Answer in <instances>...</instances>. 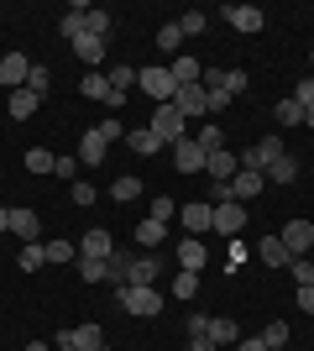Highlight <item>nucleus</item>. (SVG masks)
<instances>
[{"mask_svg":"<svg viewBox=\"0 0 314 351\" xmlns=\"http://www.w3.org/2000/svg\"><path fill=\"white\" fill-rule=\"evenodd\" d=\"M136 84H142V95H147L152 105H173V95H179V79H173V69H168V63L136 69Z\"/></svg>","mask_w":314,"mask_h":351,"instance_id":"1","label":"nucleus"},{"mask_svg":"<svg viewBox=\"0 0 314 351\" xmlns=\"http://www.w3.org/2000/svg\"><path fill=\"white\" fill-rule=\"evenodd\" d=\"M152 132H157V142H183L189 136V121L173 110V105H152V121H147Z\"/></svg>","mask_w":314,"mask_h":351,"instance_id":"2","label":"nucleus"},{"mask_svg":"<svg viewBox=\"0 0 314 351\" xmlns=\"http://www.w3.org/2000/svg\"><path fill=\"white\" fill-rule=\"evenodd\" d=\"M278 158H283V136H267V142H252L246 152H241V168H252V173H267Z\"/></svg>","mask_w":314,"mask_h":351,"instance_id":"3","label":"nucleus"},{"mask_svg":"<svg viewBox=\"0 0 314 351\" xmlns=\"http://www.w3.org/2000/svg\"><path fill=\"white\" fill-rule=\"evenodd\" d=\"M173 110H179L183 121L209 116V89H205V84H179V95H173Z\"/></svg>","mask_w":314,"mask_h":351,"instance_id":"4","label":"nucleus"},{"mask_svg":"<svg viewBox=\"0 0 314 351\" xmlns=\"http://www.w3.org/2000/svg\"><path fill=\"white\" fill-rule=\"evenodd\" d=\"M116 304L131 309V315H157V309H163V293L157 289H116Z\"/></svg>","mask_w":314,"mask_h":351,"instance_id":"5","label":"nucleus"},{"mask_svg":"<svg viewBox=\"0 0 314 351\" xmlns=\"http://www.w3.org/2000/svg\"><path fill=\"white\" fill-rule=\"evenodd\" d=\"M225 189H231V199H236V205H246V199H257V194L267 189V178L252 173V168H236V178H231Z\"/></svg>","mask_w":314,"mask_h":351,"instance_id":"6","label":"nucleus"},{"mask_svg":"<svg viewBox=\"0 0 314 351\" xmlns=\"http://www.w3.org/2000/svg\"><path fill=\"white\" fill-rule=\"evenodd\" d=\"M179 220L189 226V236H199V231H215V205H209V199H194V205H179Z\"/></svg>","mask_w":314,"mask_h":351,"instance_id":"7","label":"nucleus"},{"mask_svg":"<svg viewBox=\"0 0 314 351\" xmlns=\"http://www.w3.org/2000/svg\"><path fill=\"white\" fill-rule=\"evenodd\" d=\"M205 147L194 142V136H183V142H173V168H179V173H199V168H205Z\"/></svg>","mask_w":314,"mask_h":351,"instance_id":"8","label":"nucleus"},{"mask_svg":"<svg viewBox=\"0 0 314 351\" xmlns=\"http://www.w3.org/2000/svg\"><path fill=\"white\" fill-rule=\"evenodd\" d=\"M126 267V289H157V257H131Z\"/></svg>","mask_w":314,"mask_h":351,"instance_id":"9","label":"nucleus"},{"mask_svg":"<svg viewBox=\"0 0 314 351\" xmlns=\"http://www.w3.org/2000/svg\"><path fill=\"white\" fill-rule=\"evenodd\" d=\"M27 73H31L27 53H5V58H0V84L5 89H27Z\"/></svg>","mask_w":314,"mask_h":351,"instance_id":"10","label":"nucleus"},{"mask_svg":"<svg viewBox=\"0 0 314 351\" xmlns=\"http://www.w3.org/2000/svg\"><path fill=\"white\" fill-rule=\"evenodd\" d=\"M79 95H84V100H100V105H120V95L110 89V79H105L100 69H90V73H84V84H79Z\"/></svg>","mask_w":314,"mask_h":351,"instance_id":"11","label":"nucleus"},{"mask_svg":"<svg viewBox=\"0 0 314 351\" xmlns=\"http://www.w3.org/2000/svg\"><path fill=\"white\" fill-rule=\"evenodd\" d=\"M241 226H246V210H241L236 199L215 205V231H220V236H231V241H236V236H241Z\"/></svg>","mask_w":314,"mask_h":351,"instance_id":"12","label":"nucleus"},{"mask_svg":"<svg viewBox=\"0 0 314 351\" xmlns=\"http://www.w3.org/2000/svg\"><path fill=\"white\" fill-rule=\"evenodd\" d=\"M220 16H225V21H231L236 32H262V27H267V16L257 11V5H225Z\"/></svg>","mask_w":314,"mask_h":351,"instance_id":"13","label":"nucleus"},{"mask_svg":"<svg viewBox=\"0 0 314 351\" xmlns=\"http://www.w3.org/2000/svg\"><path fill=\"white\" fill-rule=\"evenodd\" d=\"M283 247L293 252V257H304V252L314 247V226H309V220H288V226H283Z\"/></svg>","mask_w":314,"mask_h":351,"instance_id":"14","label":"nucleus"},{"mask_svg":"<svg viewBox=\"0 0 314 351\" xmlns=\"http://www.w3.org/2000/svg\"><path fill=\"white\" fill-rule=\"evenodd\" d=\"M236 168H241V162H236V152H225V147L205 158V173L215 178V184H231V178H236Z\"/></svg>","mask_w":314,"mask_h":351,"instance_id":"15","label":"nucleus"},{"mask_svg":"<svg viewBox=\"0 0 314 351\" xmlns=\"http://www.w3.org/2000/svg\"><path fill=\"white\" fill-rule=\"evenodd\" d=\"M257 257H262L267 267H288L293 263V252L283 247V236H262V241H257Z\"/></svg>","mask_w":314,"mask_h":351,"instance_id":"16","label":"nucleus"},{"mask_svg":"<svg viewBox=\"0 0 314 351\" xmlns=\"http://www.w3.org/2000/svg\"><path fill=\"white\" fill-rule=\"evenodd\" d=\"M79 257H105V263H110V257H116V236L110 231H90L84 247H79Z\"/></svg>","mask_w":314,"mask_h":351,"instance_id":"17","label":"nucleus"},{"mask_svg":"<svg viewBox=\"0 0 314 351\" xmlns=\"http://www.w3.org/2000/svg\"><path fill=\"white\" fill-rule=\"evenodd\" d=\"M37 105H42V95H31V89H11L5 110H11V121H27V116H37Z\"/></svg>","mask_w":314,"mask_h":351,"instance_id":"18","label":"nucleus"},{"mask_svg":"<svg viewBox=\"0 0 314 351\" xmlns=\"http://www.w3.org/2000/svg\"><path fill=\"white\" fill-rule=\"evenodd\" d=\"M199 267H205V241L199 236L179 241V273H199Z\"/></svg>","mask_w":314,"mask_h":351,"instance_id":"19","label":"nucleus"},{"mask_svg":"<svg viewBox=\"0 0 314 351\" xmlns=\"http://www.w3.org/2000/svg\"><path fill=\"white\" fill-rule=\"evenodd\" d=\"M105 147H110V142H105L100 132H84V142H79V162H84V168H100V162H105Z\"/></svg>","mask_w":314,"mask_h":351,"instance_id":"20","label":"nucleus"},{"mask_svg":"<svg viewBox=\"0 0 314 351\" xmlns=\"http://www.w3.org/2000/svg\"><path fill=\"white\" fill-rule=\"evenodd\" d=\"M68 341H74V351H105V330L100 325H74Z\"/></svg>","mask_w":314,"mask_h":351,"instance_id":"21","label":"nucleus"},{"mask_svg":"<svg viewBox=\"0 0 314 351\" xmlns=\"http://www.w3.org/2000/svg\"><path fill=\"white\" fill-rule=\"evenodd\" d=\"M126 147H131L136 158H152V152H157V132H152V126H136V132H126Z\"/></svg>","mask_w":314,"mask_h":351,"instance_id":"22","label":"nucleus"},{"mask_svg":"<svg viewBox=\"0 0 314 351\" xmlns=\"http://www.w3.org/2000/svg\"><path fill=\"white\" fill-rule=\"evenodd\" d=\"M11 231L21 236V241H37V231H42V220L31 215V210H11Z\"/></svg>","mask_w":314,"mask_h":351,"instance_id":"23","label":"nucleus"},{"mask_svg":"<svg viewBox=\"0 0 314 351\" xmlns=\"http://www.w3.org/2000/svg\"><path fill=\"white\" fill-rule=\"evenodd\" d=\"M262 178H267V184H293V178H299V158H288V152H283V158L272 162Z\"/></svg>","mask_w":314,"mask_h":351,"instance_id":"24","label":"nucleus"},{"mask_svg":"<svg viewBox=\"0 0 314 351\" xmlns=\"http://www.w3.org/2000/svg\"><path fill=\"white\" fill-rule=\"evenodd\" d=\"M16 267H21V273L47 267V247H42V241H27V247H21V257H16Z\"/></svg>","mask_w":314,"mask_h":351,"instance_id":"25","label":"nucleus"},{"mask_svg":"<svg viewBox=\"0 0 314 351\" xmlns=\"http://www.w3.org/2000/svg\"><path fill=\"white\" fill-rule=\"evenodd\" d=\"M74 53L90 63V69H100V63H105V43H100V37H74Z\"/></svg>","mask_w":314,"mask_h":351,"instance_id":"26","label":"nucleus"},{"mask_svg":"<svg viewBox=\"0 0 314 351\" xmlns=\"http://www.w3.org/2000/svg\"><path fill=\"white\" fill-rule=\"evenodd\" d=\"M163 236H168V226L163 220H142V226H136V247H163Z\"/></svg>","mask_w":314,"mask_h":351,"instance_id":"27","label":"nucleus"},{"mask_svg":"<svg viewBox=\"0 0 314 351\" xmlns=\"http://www.w3.org/2000/svg\"><path fill=\"white\" fill-rule=\"evenodd\" d=\"M84 16H90V5H68V16L58 21V32L74 43V37H84Z\"/></svg>","mask_w":314,"mask_h":351,"instance_id":"28","label":"nucleus"},{"mask_svg":"<svg viewBox=\"0 0 314 351\" xmlns=\"http://www.w3.org/2000/svg\"><path fill=\"white\" fill-rule=\"evenodd\" d=\"M209 341H215V346H236L241 330H236L231 320H220V315H209Z\"/></svg>","mask_w":314,"mask_h":351,"instance_id":"29","label":"nucleus"},{"mask_svg":"<svg viewBox=\"0 0 314 351\" xmlns=\"http://www.w3.org/2000/svg\"><path fill=\"white\" fill-rule=\"evenodd\" d=\"M157 47H163L168 58H179V47H183V27H179V21H168V27H157Z\"/></svg>","mask_w":314,"mask_h":351,"instance_id":"30","label":"nucleus"},{"mask_svg":"<svg viewBox=\"0 0 314 351\" xmlns=\"http://www.w3.org/2000/svg\"><path fill=\"white\" fill-rule=\"evenodd\" d=\"M168 69H173V79H179V84H199V73H205V69H199V58H173Z\"/></svg>","mask_w":314,"mask_h":351,"instance_id":"31","label":"nucleus"},{"mask_svg":"<svg viewBox=\"0 0 314 351\" xmlns=\"http://www.w3.org/2000/svg\"><path fill=\"white\" fill-rule=\"evenodd\" d=\"M110 194H116L120 205H131V199H142V178H131V173L116 178V184H110Z\"/></svg>","mask_w":314,"mask_h":351,"instance_id":"32","label":"nucleus"},{"mask_svg":"<svg viewBox=\"0 0 314 351\" xmlns=\"http://www.w3.org/2000/svg\"><path fill=\"white\" fill-rule=\"evenodd\" d=\"M105 79H110V89H116V95H126V89L136 84V69H131V63H116V69L105 73Z\"/></svg>","mask_w":314,"mask_h":351,"instance_id":"33","label":"nucleus"},{"mask_svg":"<svg viewBox=\"0 0 314 351\" xmlns=\"http://www.w3.org/2000/svg\"><path fill=\"white\" fill-rule=\"evenodd\" d=\"M79 273H84L90 283H105L110 278V263H105V257H79Z\"/></svg>","mask_w":314,"mask_h":351,"instance_id":"34","label":"nucleus"},{"mask_svg":"<svg viewBox=\"0 0 314 351\" xmlns=\"http://www.w3.org/2000/svg\"><path fill=\"white\" fill-rule=\"evenodd\" d=\"M84 37H100L105 43V37H110V11H90L84 16Z\"/></svg>","mask_w":314,"mask_h":351,"instance_id":"35","label":"nucleus"},{"mask_svg":"<svg viewBox=\"0 0 314 351\" xmlns=\"http://www.w3.org/2000/svg\"><path fill=\"white\" fill-rule=\"evenodd\" d=\"M53 162H58V158H53L47 147H31V152H27V173H53Z\"/></svg>","mask_w":314,"mask_h":351,"instance_id":"36","label":"nucleus"},{"mask_svg":"<svg viewBox=\"0 0 314 351\" xmlns=\"http://www.w3.org/2000/svg\"><path fill=\"white\" fill-rule=\"evenodd\" d=\"M278 121H283V126H304V105L299 100H278Z\"/></svg>","mask_w":314,"mask_h":351,"instance_id":"37","label":"nucleus"},{"mask_svg":"<svg viewBox=\"0 0 314 351\" xmlns=\"http://www.w3.org/2000/svg\"><path fill=\"white\" fill-rule=\"evenodd\" d=\"M194 142L205 147V152H220V147H225V132H220V126H199V136H194Z\"/></svg>","mask_w":314,"mask_h":351,"instance_id":"38","label":"nucleus"},{"mask_svg":"<svg viewBox=\"0 0 314 351\" xmlns=\"http://www.w3.org/2000/svg\"><path fill=\"white\" fill-rule=\"evenodd\" d=\"M199 293V273H179L173 278V299H194Z\"/></svg>","mask_w":314,"mask_h":351,"instance_id":"39","label":"nucleus"},{"mask_svg":"<svg viewBox=\"0 0 314 351\" xmlns=\"http://www.w3.org/2000/svg\"><path fill=\"white\" fill-rule=\"evenodd\" d=\"M231 105H236V95H231L225 84H215V89H209V116H220V110H231Z\"/></svg>","mask_w":314,"mask_h":351,"instance_id":"40","label":"nucleus"},{"mask_svg":"<svg viewBox=\"0 0 314 351\" xmlns=\"http://www.w3.org/2000/svg\"><path fill=\"white\" fill-rule=\"evenodd\" d=\"M47 84H53V73H47L42 63H31V73H27V89H31V95H47Z\"/></svg>","mask_w":314,"mask_h":351,"instance_id":"41","label":"nucleus"},{"mask_svg":"<svg viewBox=\"0 0 314 351\" xmlns=\"http://www.w3.org/2000/svg\"><path fill=\"white\" fill-rule=\"evenodd\" d=\"M179 27H183V37H205V27H209V16L189 11V16H179Z\"/></svg>","mask_w":314,"mask_h":351,"instance_id":"42","label":"nucleus"},{"mask_svg":"<svg viewBox=\"0 0 314 351\" xmlns=\"http://www.w3.org/2000/svg\"><path fill=\"white\" fill-rule=\"evenodd\" d=\"M152 220H179V205H173V199H168V194H157V199H152Z\"/></svg>","mask_w":314,"mask_h":351,"instance_id":"43","label":"nucleus"},{"mask_svg":"<svg viewBox=\"0 0 314 351\" xmlns=\"http://www.w3.org/2000/svg\"><path fill=\"white\" fill-rule=\"evenodd\" d=\"M262 341H267V351H278V346H288V325L283 320H272L267 330H262Z\"/></svg>","mask_w":314,"mask_h":351,"instance_id":"44","label":"nucleus"},{"mask_svg":"<svg viewBox=\"0 0 314 351\" xmlns=\"http://www.w3.org/2000/svg\"><path fill=\"white\" fill-rule=\"evenodd\" d=\"M288 273L299 278V289H304V283H314V263H309V257H293V263H288Z\"/></svg>","mask_w":314,"mask_h":351,"instance_id":"45","label":"nucleus"},{"mask_svg":"<svg viewBox=\"0 0 314 351\" xmlns=\"http://www.w3.org/2000/svg\"><path fill=\"white\" fill-rule=\"evenodd\" d=\"M94 132H100L105 142H126V126H120L116 116H110V121H100V126H94Z\"/></svg>","mask_w":314,"mask_h":351,"instance_id":"46","label":"nucleus"},{"mask_svg":"<svg viewBox=\"0 0 314 351\" xmlns=\"http://www.w3.org/2000/svg\"><path fill=\"white\" fill-rule=\"evenodd\" d=\"M74 257V241H47V263H68Z\"/></svg>","mask_w":314,"mask_h":351,"instance_id":"47","label":"nucleus"},{"mask_svg":"<svg viewBox=\"0 0 314 351\" xmlns=\"http://www.w3.org/2000/svg\"><path fill=\"white\" fill-rule=\"evenodd\" d=\"M293 100H299L304 110H309V105H314V73H309V79H299V84H293Z\"/></svg>","mask_w":314,"mask_h":351,"instance_id":"48","label":"nucleus"},{"mask_svg":"<svg viewBox=\"0 0 314 351\" xmlns=\"http://www.w3.org/2000/svg\"><path fill=\"white\" fill-rule=\"evenodd\" d=\"M225 89H231V95H246V69H225Z\"/></svg>","mask_w":314,"mask_h":351,"instance_id":"49","label":"nucleus"},{"mask_svg":"<svg viewBox=\"0 0 314 351\" xmlns=\"http://www.w3.org/2000/svg\"><path fill=\"white\" fill-rule=\"evenodd\" d=\"M246 257H252V247L236 236V241H231V267H246Z\"/></svg>","mask_w":314,"mask_h":351,"instance_id":"50","label":"nucleus"},{"mask_svg":"<svg viewBox=\"0 0 314 351\" xmlns=\"http://www.w3.org/2000/svg\"><path fill=\"white\" fill-rule=\"evenodd\" d=\"M74 205H94V184H74Z\"/></svg>","mask_w":314,"mask_h":351,"instance_id":"51","label":"nucleus"},{"mask_svg":"<svg viewBox=\"0 0 314 351\" xmlns=\"http://www.w3.org/2000/svg\"><path fill=\"white\" fill-rule=\"evenodd\" d=\"M189 336H209V315H189Z\"/></svg>","mask_w":314,"mask_h":351,"instance_id":"52","label":"nucleus"},{"mask_svg":"<svg viewBox=\"0 0 314 351\" xmlns=\"http://www.w3.org/2000/svg\"><path fill=\"white\" fill-rule=\"evenodd\" d=\"M231 351H267V341H262V336H246V341H236Z\"/></svg>","mask_w":314,"mask_h":351,"instance_id":"53","label":"nucleus"},{"mask_svg":"<svg viewBox=\"0 0 314 351\" xmlns=\"http://www.w3.org/2000/svg\"><path fill=\"white\" fill-rule=\"evenodd\" d=\"M293 299H299V309H309V315H314V283H304V289L293 293Z\"/></svg>","mask_w":314,"mask_h":351,"instance_id":"54","label":"nucleus"},{"mask_svg":"<svg viewBox=\"0 0 314 351\" xmlns=\"http://www.w3.org/2000/svg\"><path fill=\"white\" fill-rule=\"evenodd\" d=\"M189 341H194V346H189V351H220V346H215V341H209V336H189Z\"/></svg>","mask_w":314,"mask_h":351,"instance_id":"55","label":"nucleus"},{"mask_svg":"<svg viewBox=\"0 0 314 351\" xmlns=\"http://www.w3.org/2000/svg\"><path fill=\"white\" fill-rule=\"evenodd\" d=\"M0 231H11V210L0 205Z\"/></svg>","mask_w":314,"mask_h":351,"instance_id":"56","label":"nucleus"},{"mask_svg":"<svg viewBox=\"0 0 314 351\" xmlns=\"http://www.w3.org/2000/svg\"><path fill=\"white\" fill-rule=\"evenodd\" d=\"M58 351H74V341H68V330H63V336H58Z\"/></svg>","mask_w":314,"mask_h":351,"instance_id":"57","label":"nucleus"},{"mask_svg":"<svg viewBox=\"0 0 314 351\" xmlns=\"http://www.w3.org/2000/svg\"><path fill=\"white\" fill-rule=\"evenodd\" d=\"M304 126H314V105H309V110H304Z\"/></svg>","mask_w":314,"mask_h":351,"instance_id":"58","label":"nucleus"},{"mask_svg":"<svg viewBox=\"0 0 314 351\" xmlns=\"http://www.w3.org/2000/svg\"><path fill=\"white\" fill-rule=\"evenodd\" d=\"M27 351H47V346H37V341H31V346H27Z\"/></svg>","mask_w":314,"mask_h":351,"instance_id":"59","label":"nucleus"},{"mask_svg":"<svg viewBox=\"0 0 314 351\" xmlns=\"http://www.w3.org/2000/svg\"><path fill=\"white\" fill-rule=\"evenodd\" d=\"M278 351H288V346H278Z\"/></svg>","mask_w":314,"mask_h":351,"instance_id":"60","label":"nucleus"}]
</instances>
